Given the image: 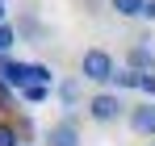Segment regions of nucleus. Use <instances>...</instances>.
Masks as SVG:
<instances>
[{
    "mask_svg": "<svg viewBox=\"0 0 155 146\" xmlns=\"http://www.w3.org/2000/svg\"><path fill=\"white\" fill-rule=\"evenodd\" d=\"M126 67L130 71H155V50L147 46V42H134V46L126 50Z\"/></svg>",
    "mask_w": 155,
    "mask_h": 146,
    "instance_id": "nucleus-6",
    "label": "nucleus"
},
{
    "mask_svg": "<svg viewBox=\"0 0 155 146\" xmlns=\"http://www.w3.org/2000/svg\"><path fill=\"white\" fill-rule=\"evenodd\" d=\"M0 146H25L21 138H17V129H13L8 121H0Z\"/></svg>",
    "mask_w": 155,
    "mask_h": 146,
    "instance_id": "nucleus-13",
    "label": "nucleus"
},
{
    "mask_svg": "<svg viewBox=\"0 0 155 146\" xmlns=\"http://www.w3.org/2000/svg\"><path fill=\"white\" fill-rule=\"evenodd\" d=\"M138 92L155 96V71H143V75H138Z\"/></svg>",
    "mask_w": 155,
    "mask_h": 146,
    "instance_id": "nucleus-14",
    "label": "nucleus"
},
{
    "mask_svg": "<svg viewBox=\"0 0 155 146\" xmlns=\"http://www.w3.org/2000/svg\"><path fill=\"white\" fill-rule=\"evenodd\" d=\"M109 4L117 17H143V8H147V0H109Z\"/></svg>",
    "mask_w": 155,
    "mask_h": 146,
    "instance_id": "nucleus-10",
    "label": "nucleus"
},
{
    "mask_svg": "<svg viewBox=\"0 0 155 146\" xmlns=\"http://www.w3.org/2000/svg\"><path fill=\"white\" fill-rule=\"evenodd\" d=\"M0 109H4V113L13 109V88H4V84H0Z\"/></svg>",
    "mask_w": 155,
    "mask_h": 146,
    "instance_id": "nucleus-15",
    "label": "nucleus"
},
{
    "mask_svg": "<svg viewBox=\"0 0 155 146\" xmlns=\"http://www.w3.org/2000/svg\"><path fill=\"white\" fill-rule=\"evenodd\" d=\"M113 75H117V63H113L109 50L92 46V50L80 54V79H88V84H113Z\"/></svg>",
    "mask_w": 155,
    "mask_h": 146,
    "instance_id": "nucleus-1",
    "label": "nucleus"
},
{
    "mask_svg": "<svg viewBox=\"0 0 155 146\" xmlns=\"http://www.w3.org/2000/svg\"><path fill=\"white\" fill-rule=\"evenodd\" d=\"M21 42V33H17V25H0V54H13V46Z\"/></svg>",
    "mask_w": 155,
    "mask_h": 146,
    "instance_id": "nucleus-11",
    "label": "nucleus"
},
{
    "mask_svg": "<svg viewBox=\"0 0 155 146\" xmlns=\"http://www.w3.org/2000/svg\"><path fill=\"white\" fill-rule=\"evenodd\" d=\"M84 142V134H80V117L76 113H67L63 121H54L46 129V146H80Z\"/></svg>",
    "mask_w": 155,
    "mask_h": 146,
    "instance_id": "nucleus-3",
    "label": "nucleus"
},
{
    "mask_svg": "<svg viewBox=\"0 0 155 146\" xmlns=\"http://www.w3.org/2000/svg\"><path fill=\"white\" fill-rule=\"evenodd\" d=\"M126 113H130V104L122 100V92H113V88L88 96V117H92L97 125H113L117 117H126Z\"/></svg>",
    "mask_w": 155,
    "mask_h": 146,
    "instance_id": "nucleus-2",
    "label": "nucleus"
},
{
    "mask_svg": "<svg viewBox=\"0 0 155 146\" xmlns=\"http://www.w3.org/2000/svg\"><path fill=\"white\" fill-rule=\"evenodd\" d=\"M29 84H46V88H51V84H54V71L46 67V63H29Z\"/></svg>",
    "mask_w": 155,
    "mask_h": 146,
    "instance_id": "nucleus-12",
    "label": "nucleus"
},
{
    "mask_svg": "<svg viewBox=\"0 0 155 146\" xmlns=\"http://www.w3.org/2000/svg\"><path fill=\"white\" fill-rule=\"evenodd\" d=\"M0 84L13 88V92H21V88L29 84V63L13 59V54H0Z\"/></svg>",
    "mask_w": 155,
    "mask_h": 146,
    "instance_id": "nucleus-4",
    "label": "nucleus"
},
{
    "mask_svg": "<svg viewBox=\"0 0 155 146\" xmlns=\"http://www.w3.org/2000/svg\"><path fill=\"white\" fill-rule=\"evenodd\" d=\"M54 92H59V104H63L67 113H76V109H80V75L59 79V88H54Z\"/></svg>",
    "mask_w": 155,
    "mask_h": 146,
    "instance_id": "nucleus-7",
    "label": "nucleus"
},
{
    "mask_svg": "<svg viewBox=\"0 0 155 146\" xmlns=\"http://www.w3.org/2000/svg\"><path fill=\"white\" fill-rule=\"evenodd\" d=\"M126 125L138 134V138H155V104H151V100H143V104H130Z\"/></svg>",
    "mask_w": 155,
    "mask_h": 146,
    "instance_id": "nucleus-5",
    "label": "nucleus"
},
{
    "mask_svg": "<svg viewBox=\"0 0 155 146\" xmlns=\"http://www.w3.org/2000/svg\"><path fill=\"white\" fill-rule=\"evenodd\" d=\"M17 100H25V104H46V100H51V88H46V84H25V88L17 92Z\"/></svg>",
    "mask_w": 155,
    "mask_h": 146,
    "instance_id": "nucleus-8",
    "label": "nucleus"
},
{
    "mask_svg": "<svg viewBox=\"0 0 155 146\" xmlns=\"http://www.w3.org/2000/svg\"><path fill=\"white\" fill-rule=\"evenodd\" d=\"M4 17H8V0H0V25H8Z\"/></svg>",
    "mask_w": 155,
    "mask_h": 146,
    "instance_id": "nucleus-17",
    "label": "nucleus"
},
{
    "mask_svg": "<svg viewBox=\"0 0 155 146\" xmlns=\"http://www.w3.org/2000/svg\"><path fill=\"white\" fill-rule=\"evenodd\" d=\"M143 17H147V21H155V0H147V8H143Z\"/></svg>",
    "mask_w": 155,
    "mask_h": 146,
    "instance_id": "nucleus-16",
    "label": "nucleus"
},
{
    "mask_svg": "<svg viewBox=\"0 0 155 146\" xmlns=\"http://www.w3.org/2000/svg\"><path fill=\"white\" fill-rule=\"evenodd\" d=\"M138 75H143V71H130V67H122V71L113 75V84H109V88H113V92H130V88H138Z\"/></svg>",
    "mask_w": 155,
    "mask_h": 146,
    "instance_id": "nucleus-9",
    "label": "nucleus"
}]
</instances>
